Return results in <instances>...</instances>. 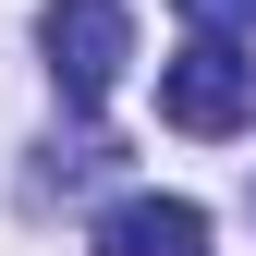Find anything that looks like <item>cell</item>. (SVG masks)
I'll return each mask as SVG.
<instances>
[{"label":"cell","instance_id":"6da1fadb","mask_svg":"<svg viewBox=\"0 0 256 256\" xmlns=\"http://www.w3.org/2000/svg\"><path fill=\"white\" fill-rule=\"evenodd\" d=\"M158 122L171 134H256V49L183 37V61H158Z\"/></svg>","mask_w":256,"mask_h":256},{"label":"cell","instance_id":"7a4b0ae2","mask_svg":"<svg viewBox=\"0 0 256 256\" xmlns=\"http://www.w3.org/2000/svg\"><path fill=\"white\" fill-rule=\"evenodd\" d=\"M122 61H134V12H122V0H49V86L74 110L110 98Z\"/></svg>","mask_w":256,"mask_h":256},{"label":"cell","instance_id":"3957f363","mask_svg":"<svg viewBox=\"0 0 256 256\" xmlns=\"http://www.w3.org/2000/svg\"><path fill=\"white\" fill-rule=\"evenodd\" d=\"M86 256H208V208L196 196H122V208H98Z\"/></svg>","mask_w":256,"mask_h":256},{"label":"cell","instance_id":"277c9868","mask_svg":"<svg viewBox=\"0 0 256 256\" xmlns=\"http://www.w3.org/2000/svg\"><path fill=\"white\" fill-rule=\"evenodd\" d=\"M196 37H256V0H171Z\"/></svg>","mask_w":256,"mask_h":256}]
</instances>
